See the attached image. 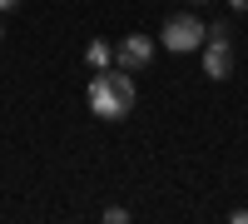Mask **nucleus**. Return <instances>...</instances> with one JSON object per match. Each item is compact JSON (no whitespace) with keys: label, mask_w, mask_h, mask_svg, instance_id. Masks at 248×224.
<instances>
[{"label":"nucleus","mask_w":248,"mask_h":224,"mask_svg":"<svg viewBox=\"0 0 248 224\" xmlns=\"http://www.w3.org/2000/svg\"><path fill=\"white\" fill-rule=\"evenodd\" d=\"M85 100H90V110H94L99 120H124V115L134 110V100H139V90H134V75H129V70H119V65L94 70V75H90V90H85Z\"/></svg>","instance_id":"obj_1"},{"label":"nucleus","mask_w":248,"mask_h":224,"mask_svg":"<svg viewBox=\"0 0 248 224\" xmlns=\"http://www.w3.org/2000/svg\"><path fill=\"white\" fill-rule=\"evenodd\" d=\"M203 40H209V25H199V15H194V10L169 15V20H164V30H159V45H164V50H174V55L199 50Z\"/></svg>","instance_id":"obj_2"},{"label":"nucleus","mask_w":248,"mask_h":224,"mask_svg":"<svg viewBox=\"0 0 248 224\" xmlns=\"http://www.w3.org/2000/svg\"><path fill=\"white\" fill-rule=\"evenodd\" d=\"M154 50H159V45H154L149 35H124L119 45H114V65L129 70V75H134V70H149V65H154Z\"/></svg>","instance_id":"obj_3"},{"label":"nucleus","mask_w":248,"mask_h":224,"mask_svg":"<svg viewBox=\"0 0 248 224\" xmlns=\"http://www.w3.org/2000/svg\"><path fill=\"white\" fill-rule=\"evenodd\" d=\"M203 75L209 80L233 75V40H203Z\"/></svg>","instance_id":"obj_4"},{"label":"nucleus","mask_w":248,"mask_h":224,"mask_svg":"<svg viewBox=\"0 0 248 224\" xmlns=\"http://www.w3.org/2000/svg\"><path fill=\"white\" fill-rule=\"evenodd\" d=\"M85 65H90V70L114 65V45H109V40H90V45H85Z\"/></svg>","instance_id":"obj_5"},{"label":"nucleus","mask_w":248,"mask_h":224,"mask_svg":"<svg viewBox=\"0 0 248 224\" xmlns=\"http://www.w3.org/2000/svg\"><path fill=\"white\" fill-rule=\"evenodd\" d=\"M209 40H233V35H229V20H214V25H209Z\"/></svg>","instance_id":"obj_6"},{"label":"nucleus","mask_w":248,"mask_h":224,"mask_svg":"<svg viewBox=\"0 0 248 224\" xmlns=\"http://www.w3.org/2000/svg\"><path fill=\"white\" fill-rule=\"evenodd\" d=\"M105 219H109V224H124V219H129V209H119V205H109V209H105Z\"/></svg>","instance_id":"obj_7"},{"label":"nucleus","mask_w":248,"mask_h":224,"mask_svg":"<svg viewBox=\"0 0 248 224\" xmlns=\"http://www.w3.org/2000/svg\"><path fill=\"white\" fill-rule=\"evenodd\" d=\"M233 224H248V209H233Z\"/></svg>","instance_id":"obj_8"},{"label":"nucleus","mask_w":248,"mask_h":224,"mask_svg":"<svg viewBox=\"0 0 248 224\" xmlns=\"http://www.w3.org/2000/svg\"><path fill=\"white\" fill-rule=\"evenodd\" d=\"M15 5H25V0H0V10H15Z\"/></svg>","instance_id":"obj_9"},{"label":"nucleus","mask_w":248,"mask_h":224,"mask_svg":"<svg viewBox=\"0 0 248 224\" xmlns=\"http://www.w3.org/2000/svg\"><path fill=\"white\" fill-rule=\"evenodd\" d=\"M229 5H233V10H238V15H243V10H248V0H229Z\"/></svg>","instance_id":"obj_10"},{"label":"nucleus","mask_w":248,"mask_h":224,"mask_svg":"<svg viewBox=\"0 0 248 224\" xmlns=\"http://www.w3.org/2000/svg\"><path fill=\"white\" fill-rule=\"evenodd\" d=\"M189 5H209V0H189Z\"/></svg>","instance_id":"obj_11"},{"label":"nucleus","mask_w":248,"mask_h":224,"mask_svg":"<svg viewBox=\"0 0 248 224\" xmlns=\"http://www.w3.org/2000/svg\"><path fill=\"white\" fill-rule=\"evenodd\" d=\"M0 35H5V30H0Z\"/></svg>","instance_id":"obj_12"}]
</instances>
